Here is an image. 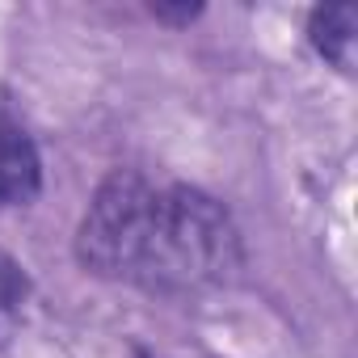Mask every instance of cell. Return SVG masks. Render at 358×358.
<instances>
[{"mask_svg":"<svg viewBox=\"0 0 358 358\" xmlns=\"http://www.w3.org/2000/svg\"><path fill=\"white\" fill-rule=\"evenodd\" d=\"M199 13H203L199 5H177V9L173 5H152V17L156 22H169V26H190Z\"/></svg>","mask_w":358,"mask_h":358,"instance_id":"5b68a950","label":"cell"},{"mask_svg":"<svg viewBox=\"0 0 358 358\" xmlns=\"http://www.w3.org/2000/svg\"><path fill=\"white\" fill-rule=\"evenodd\" d=\"M76 257L110 282L199 291L241 270V232L211 194L118 169L97 186L76 228Z\"/></svg>","mask_w":358,"mask_h":358,"instance_id":"6da1fadb","label":"cell"},{"mask_svg":"<svg viewBox=\"0 0 358 358\" xmlns=\"http://www.w3.org/2000/svg\"><path fill=\"white\" fill-rule=\"evenodd\" d=\"M312 47L341 72L354 68V43H358V9L354 5H324L308 22Z\"/></svg>","mask_w":358,"mask_h":358,"instance_id":"3957f363","label":"cell"},{"mask_svg":"<svg viewBox=\"0 0 358 358\" xmlns=\"http://www.w3.org/2000/svg\"><path fill=\"white\" fill-rule=\"evenodd\" d=\"M43 190V160L34 139L0 114V207H26Z\"/></svg>","mask_w":358,"mask_h":358,"instance_id":"7a4b0ae2","label":"cell"},{"mask_svg":"<svg viewBox=\"0 0 358 358\" xmlns=\"http://www.w3.org/2000/svg\"><path fill=\"white\" fill-rule=\"evenodd\" d=\"M26 303H30V278H26V270L9 253H0V345L22 329Z\"/></svg>","mask_w":358,"mask_h":358,"instance_id":"277c9868","label":"cell"}]
</instances>
